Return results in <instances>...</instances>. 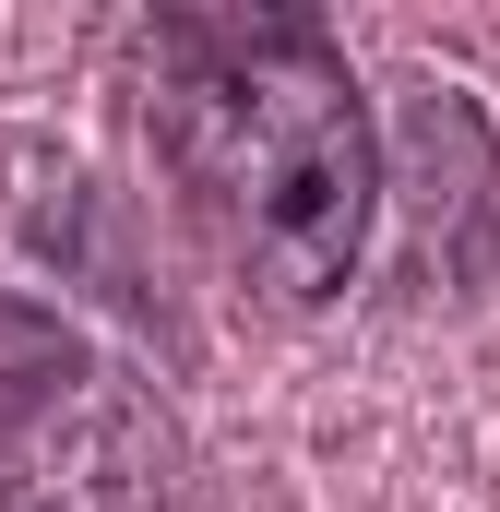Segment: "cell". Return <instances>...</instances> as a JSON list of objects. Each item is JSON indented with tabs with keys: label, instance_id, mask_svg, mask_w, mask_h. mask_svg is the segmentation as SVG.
<instances>
[{
	"label": "cell",
	"instance_id": "6da1fadb",
	"mask_svg": "<svg viewBox=\"0 0 500 512\" xmlns=\"http://www.w3.org/2000/svg\"><path fill=\"white\" fill-rule=\"evenodd\" d=\"M143 131L179 227L250 310L310 322L370 274L393 203V131L346 36L298 0H191L131 36Z\"/></svg>",
	"mask_w": 500,
	"mask_h": 512
},
{
	"label": "cell",
	"instance_id": "7a4b0ae2",
	"mask_svg": "<svg viewBox=\"0 0 500 512\" xmlns=\"http://www.w3.org/2000/svg\"><path fill=\"white\" fill-rule=\"evenodd\" d=\"M0 512H203L179 405L24 286H0Z\"/></svg>",
	"mask_w": 500,
	"mask_h": 512
},
{
	"label": "cell",
	"instance_id": "3957f363",
	"mask_svg": "<svg viewBox=\"0 0 500 512\" xmlns=\"http://www.w3.org/2000/svg\"><path fill=\"white\" fill-rule=\"evenodd\" d=\"M405 227V286L417 298H477L500 262V131L465 84H405L393 108V203Z\"/></svg>",
	"mask_w": 500,
	"mask_h": 512
}]
</instances>
